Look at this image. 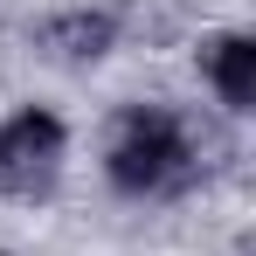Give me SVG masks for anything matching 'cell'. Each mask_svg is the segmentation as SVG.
I'll return each mask as SVG.
<instances>
[{
    "label": "cell",
    "mask_w": 256,
    "mask_h": 256,
    "mask_svg": "<svg viewBox=\"0 0 256 256\" xmlns=\"http://www.w3.org/2000/svg\"><path fill=\"white\" fill-rule=\"evenodd\" d=\"M208 152H214V132L194 125L187 111L125 104L111 118V138H104V180L125 201H166V194H187L208 173Z\"/></svg>",
    "instance_id": "1"
},
{
    "label": "cell",
    "mask_w": 256,
    "mask_h": 256,
    "mask_svg": "<svg viewBox=\"0 0 256 256\" xmlns=\"http://www.w3.org/2000/svg\"><path fill=\"white\" fill-rule=\"evenodd\" d=\"M62 160H70V132L48 104H21L0 118V194L7 201H42L62 180Z\"/></svg>",
    "instance_id": "2"
},
{
    "label": "cell",
    "mask_w": 256,
    "mask_h": 256,
    "mask_svg": "<svg viewBox=\"0 0 256 256\" xmlns=\"http://www.w3.org/2000/svg\"><path fill=\"white\" fill-rule=\"evenodd\" d=\"M35 48L48 62H62V70H90V62H104L118 48V14L111 7H62V14H48L35 28Z\"/></svg>",
    "instance_id": "3"
},
{
    "label": "cell",
    "mask_w": 256,
    "mask_h": 256,
    "mask_svg": "<svg viewBox=\"0 0 256 256\" xmlns=\"http://www.w3.org/2000/svg\"><path fill=\"white\" fill-rule=\"evenodd\" d=\"M201 76H208L214 104L228 118H250L256 111V35L228 28V35H208L201 42Z\"/></svg>",
    "instance_id": "4"
}]
</instances>
